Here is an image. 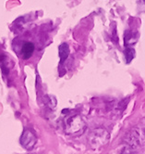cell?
<instances>
[{
	"label": "cell",
	"mask_w": 145,
	"mask_h": 154,
	"mask_svg": "<svg viewBox=\"0 0 145 154\" xmlns=\"http://www.w3.org/2000/svg\"><path fill=\"white\" fill-rule=\"evenodd\" d=\"M65 132L70 136H77L83 133L86 129V123L82 116L75 114L65 121Z\"/></svg>",
	"instance_id": "obj_2"
},
{
	"label": "cell",
	"mask_w": 145,
	"mask_h": 154,
	"mask_svg": "<svg viewBox=\"0 0 145 154\" xmlns=\"http://www.w3.org/2000/svg\"><path fill=\"white\" fill-rule=\"evenodd\" d=\"M124 55H125L126 62L129 63L133 60V58L135 57V50H134V48H132L130 47H128L125 49V51H124Z\"/></svg>",
	"instance_id": "obj_6"
},
{
	"label": "cell",
	"mask_w": 145,
	"mask_h": 154,
	"mask_svg": "<svg viewBox=\"0 0 145 154\" xmlns=\"http://www.w3.org/2000/svg\"><path fill=\"white\" fill-rule=\"evenodd\" d=\"M110 134L104 127L93 129L88 135V143L93 149H99L105 147L109 142Z\"/></svg>",
	"instance_id": "obj_1"
},
{
	"label": "cell",
	"mask_w": 145,
	"mask_h": 154,
	"mask_svg": "<svg viewBox=\"0 0 145 154\" xmlns=\"http://www.w3.org/2000/svg\"><path fill=\"white\" fill-rule=\"evenodd\" d=\"M37 142V137L32 131L26 129L20 137V144L25 149L31 150L33 149Z\"/></svg>",
	"instance_id": "obj_3"
},
{
	"label": "cell",
	"mask_w": 145,
	"mask_h": 154,
	"mask_svg": "<svg viewBox=\"0 0 145 154\" xmlns=\"http://www.w3.org/2000/svg\"><path fill=\"white\" fill-rule=\"evenodd\" d=\"M58 53H59V58H60L61 63H64V61L68 59L70 55V47L68 44H66V43L61 44L58 48Z\"/></svg>",
	"instance_id": "obj_5"
},
{
	"label": "cell",
	"mask_w": 145,
	"mask_h": 154,
	"mask_svg": "<svg viewBox=\"0 0 145 154\" xmlns=\"http://www.w3.org/2000/svg\"><path fill=\"white\" fill-rule=\"evenodd\" d=\"M143 1H144V2H145V0H143Z\"/></svg>",
	"instance_id": "obj_8"
},
{
	"label": "cell",
	"mask_w": 145,
	"mask_h": 154,
	"mask_svg": "<svg viewBox=\"0 0 145 154\" xmlns=\"http://www.w3.org/2000/svg\"><path fill=\"white\" fill-rule=\"evenodd\" d=\"M120 154H135V153H134V151H133L130 148L126 147V148H124L123 149H122V151H121Z\"/></svg>",
	"instance_id": "obj_7"
},
{
	"label": "cell",
	"mask_w": 145,
	"mask_h": 154,
	"mask_svg": "<svg viewBox=\"0 0 145 154\" xmlns=\"http://www.w3.org/2000/svg\"><path fill=\"white\" fill-rule=\"evenodd\" d=\"M33 52H34V45H33L32 43L27 42L22 46L21 53H22V57H23V59L27 60V59L31 58Z\"/></svg>",
	"instance_id": "obj_4"
}]
</instances>
